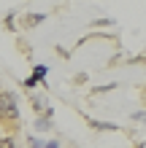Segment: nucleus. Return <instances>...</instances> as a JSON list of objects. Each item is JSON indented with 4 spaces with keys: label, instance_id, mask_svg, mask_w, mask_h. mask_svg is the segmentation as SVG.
I'll list each match as a JSON object with an SVG mask.
<instances>
[{
    "label": "nucleus",
    "instance_id": "6e6552de",
    "mask_svg": "<svg viewBox=\"0 0 146 148\" xmlns=\"http://www.w3.org/2000/svg\"><path fill=\"white\" fill-rule=\"evenodd\" d=\"M44 148H60V145H57V143H54V140H51V143H46V145H44Z\"/></svg>",
    "mask_w": 146,
    "mask_h": 148
},
{
    "label": "nucleus",
    "instance_id": "20e7f679",
    "mask_svg": "<svg viewBox=\"0 0 146 148\" xmlns=\"http://www.w3.org/2000/svg\"><path fill=\"white\" fill-rule=\"evenodd\" d=\"M0 148H16V143L11 140V137H6V140H0Z\"/></svg>",
    "mask_w": 146,
    "mask_h": 148
},
{
    "label": "nucleus",
    "instance_id": "0eeeda50",
    "mask_svg": "<svg viewBox=\"0 0 146 148\" xmlns=\"http://www.w3.org/2000/svg\"><path fill=\"white\" fill-rule=\"evenodd\" d=\"M133 119H135V121H143V119H146V113H143V110H141V113H133Z\"/></svg>",
    "mask_w": 146,
    "mask_h": 148
},
{
    "label": "nucleus",
    "instance_id": "39448f33",
    "mask_svg": "<svg viewBox=\"0 0 146 148\" xmlns=\"http://www.w3.org/2000/svg\"><path fill=\"white\" fill-rule=\"evenodd\" d=\"M30 145H33V148H44L46 143H44V140H38V137H30Z\"/></svg>",
    "mask_w": 146,
    "mask_h": 148
},
{
    "label": "nucleus",
    "instance_id": "f03ea898",
    "mask_svg": "<svg viewBox=\"0 0 146 148\" xmlns=\"http://www.w3.org/2000/svg\"><path fill=\"white\" fill-rule=\"evenodd\" d=\"M30 78H33V81H44V78H46V65H38L35 73H33Z\"/></svg>",
    "mask_w": 146,
    "mask_h": 148
},
{
    "label": "nucleus",
    "instance_id": "f257e3e1",
    "mask_svg": "<svg viewBox=\"0 0 146 148\" xmlns=\"http://www.w3.org/2000/svg\"><path fill=\"white\" fill-rule=\"evenodd\" d=\"M0 119H6V121L19 119V108H16V100L11 92H0Z\"/></svg>",
    "mask_w": 146,
    "mask_h": 148
},
{
    "label": "nucleus",
    "instance_id": "423d86ee",
    "mask_svg": "<svg viewBox=\"0 0 146 148\" xmlns=\"http://www.w3.org/2000/svg\"><path fill=\"white\" fill-rule=\"evenodd\" d=\"M35 127H38V129H49V119H38Z\"/></svg>",
    "mask_w": 146,
    "mask_h": 148
},
{
    "label": "nucleus",
    "instance_id": "7ed1b4c3",
    "mask_svg": "<svg viewBox=\"0 0 146 148\" xmlns=\"http://www.w3.org/2000/svg\"><path fill=\"white\" fill-rule=\"evenodd\" d=\"M92 127H98V129H111V132L116 129V124H106V121H92Z\"/></svg>",
    "mask_w": 146,
    "mask_h": 148
}]
</instances>
